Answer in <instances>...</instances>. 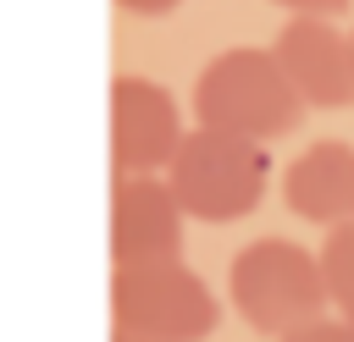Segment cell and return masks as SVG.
<instances>
[{
  "label": "cell",
  "mask_w": 354,
  "mask_h": 342,
  "mask_svg": "<svg viewBox=\"0 0 354 342\" xmlns=\"http://www.w3.org/2000/svg\"><path fill=\"white\" fill-rule=\"evenodd\" d=\"M321 270H326L332 309H337L343 320H354V221L326 226V243H321Z\"/></svg>",
  "instance_id": "cell-9"
},
{
  "label": "cell",
  "mask_w": 354,
  "mask_h": 342,
  "mask_svg": "<svg viewBox=\"0 0 354 342\" xmlns=\"http://www.w3.org/2000/svg\"><path fill=\"white\" fill-rule=\"evenodd\" d=\"M111 320L116 331L171 336V342H205L221 320L210 287L177 259H122L111 270Z\"/></svg>",
  "instance_id": "cell-4"
},
{
  "label": "cell",
  "mask_w": 354,
  "mask_h": 342,
  "mask_svg": "<svg viewBox=\"0 0 354 342\" xmlns=\"http://www.w3.org/2000/svg\"><path fill=\"white\" fill-rule=\"evenodd\" d=\"M271 6H288L293 17H337L348 0H271Z\"/></svg>",
  "instance_id": "cell-11"
},
{
  "label": "cell",
  "mask_w": 354,
  "mask_h": 342,
  "mask_svg": "<svg viewBox=\"0 0 354 342\" xmlns=\"http://www.w3.org/2000/svg\"><path fill=\"white\" fill-rule=\"evenodd\" d=\"M188 105H194L199 127H221V132H238L254 143L293 132L304 116V99L288 83L282 61L271 50H254V44H232V50L210 55L194 77Z\"/></svg>",
  "instance_id": "cell-1"
},
{
  "label": "cell",
  "mask_w": 354,
  "mask_h": 342,
  "mask_svg": "<svg viewBox=\"0 0 354 342\" xmlns=\"http://www.w3.org/2000/svg\"><path fill=\"white\" fill-rule=\"evenodd\" d=\"M266 171H271V154L254 143V138H238V132H221V127H188L171 165H166V182L183 204V215L194 221H238L260 204L266 193Z\"/></svg>",
  "instance_id": "cell-3"
},
{
  "label": "cell",
  "mask_w": 354,
  "mask_h": 342,
  "mask_svg": "<svg viewBox=\"0 0 354 342\" xmlns=\"http://www.w3.org/2000/svg\"><path fill=\"white\" fill-rule=\"evenodd\" d=\"M177 99L149 77L111 83V165L116 171H166L183 143Z\"/></svg>",
  "instance_id": "cell-6"
},
{
  "label": "cell",
  "mask_w": 354,
  "mask_h": 342,
  "mask_svg": "<svg viewBox=\"0 0 354 342\" xmlns=\"http://www.w3.org/2000/svg\"><path fill=\"white\" fill-rule=\"evenodd\" d=\"M271 55L310 110L354 105V33L332 28L326 17H288L271 39Z\"/></svg>",
  "instance_id": "cell-5"
},
{
  "label": "cell",
  "mask_w": 354,
  "mask_h": 342,
  "mask_svg": "<svg viewBox=\"0 0 354 342\" xmlns=\"http://www.w3.org/2000/svg\"><path fill=\"white\" fill-rule=\"evenodd\" d=\"M282 199L299 221H315V226L354 221V143L321 138L304 154H293L282 171Z\"/></svg>",
  "instance_id": "cell-8"
},
{
  "label": "cell",
  "mask_w": 354,
  "mask_h": 342,
  "mask_svg": "<svg viewBox=\"0 0 354 342\" xmlns=\"http://www.w3.org/2000/svg\"><path fill=\"white\" fill-rule=\"evenodd\" d=\"M227 292H232V309L243 314V325H254L260 336H288L332 309L321 254H310L288 237L243 243L227 265Z\"/></svg>",
  "instance_id": "cell-2"
},
{
  "label": "cell",
  "mask_w": 354,
  "mask_h": 342,
  "mask_svg": "<svg viewBox=\"0 0 354 342\" xmlns=\"http://www.w3.org/2000/svg\"><path fill=\"white\" fill-rule=\"evenodd\" d=\"M183 248V204L160 171H116L111 182V259H166Z\"/></svg>",
  "instance_id": "cell-7"
},
{
  "label": "cell",
  "mask_w": 354,
  "mask_h": 342,
  "mask_svg": "<svg viewBox=\"0 0 354 342\" xmlns=\"http://www.w3.org/2000/svg\"><path fill=\"white\" fill-rule=\"evenodd\" d=\"M122 11H133V17H166V11H177V0H116Z\"/></svg>",
  "instance_id": "cell-12"
},
{
  "label": "cell",
  "mask_w": 354,
  "mask_h": 342,
  "mask_svg": "<svg viewBox=\"0 0 354 342\" xmlns=\"http://www.w3.org/2000/svg\"><path fill=\"white\" fill-rule=\"evenodd\" d=\"M277 342H354V320H310V325H299V331H288V336H277Z\"/></svg>",
  "instance_id": "cell-10"
},
{
  "label": "cell",
  "mask_w": 354,
  "mask_h": 342,
  "mask_svg": "<svg viewBox=\"0 0 354 342\" xmlns=\"http://www.w3.org/2000/svg\"><path fill=\"white\" fill-rule=\"evenodd\" d=\"M111 342H171V336H144V331H111Z\"/></svg>",
  "instance_id": "cell-13"
}]
</instances>
